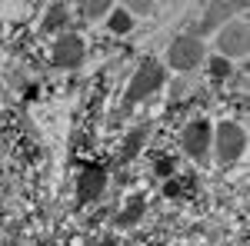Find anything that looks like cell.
Masks as SVG:
<instances>
[{
  "mask_svg": "<svg viewBox=\"0 0 250 246\" xmlns=\"http://www.w3.org/2000/svg\"><path fill=\"white\" fill-rule=\"evenodd\" d=\"M104 183H107V170L104 167H87L80 173V183H77V200L80 203H90L104 193Z\"/></svg>",
  "mask_w": 250,
  "mask_h": 246,
  "instance_id": "7",
  "label": "cell"
},
{
  "mask_svg": "<svg viewBox=\"0 0 250 246\" xmlns=\"http://www.w3.org/2000/svg\"><path fill=\"white\" fill-rule=\"evenodd\" d=\"M83 14H87V17H104V14H110V3L90 0V3H83Z\"/></svg>",
  "mask_w": 250,
  "mask_h": 246,
  "instance_id": "14",
  "label": "cell"
},
{
  "mask_svg": "<svg viewBox=\"0 0 250 246\" xmlns=\"http://www.w3.org/2000/svg\"><path fill=\"white\" fill-rule=\"evenodd\" d=\"M124 10H127L130 17H134V14H150V10H154V3H147V0H134V3H127Z\"/></svg>",
  "mask_w": 250,
  "mask_h": 246,
  "instance_id": "15",
  "label": "cell"
},
{
  "mask_svg": "<svg viewBox=\"0 0 250 246\" xmlns=\"http://www.w3.org/2000/svg\"><path fill=\"white\" fill-rule=\"evenodd\" d=\"M244 147H247V136H244V130L237 123H220L217 127V156L220 160L233 163L244 153Z\"/></svg>",
  "mask_w": 250,
  "mask_h": 246,
  "instance_id": "4",
  "label": "cell"
},
{
  "mask_svg": "<svg viewBox=\"0 0 250 246\" xmlns=\"http://www.w3.org/2000/svg\"><path fill=\"white\" fill-rule=\"evenodd\" d=\"M83 40L77 37V34H63V37L54 43V63L57 67H63V70H74V67H80L83 63Z\"/></svg>",
  "mask_w": 250,
  "mask_h": 246,
  "instance_id": "5",
  "label": "cell"
},
{
  "mask_svg": "<svg viewBox=\"0 0 250 246\" xmlns=\"http://www.w3.org/2000/svg\"><path fill=\"white\" fill-rule=\"evenodd\" d=\"M164 67L157 63V60H140V67H137L134 80H130V87H127V103H137V100H144V96H150L154 90L164 87Z\"/></svg>",
  "mask_w": 250,
  "mask_h": 246,
  "instance_id": "1",
  "label": "cell"
},
{
  "mask_svg": "<svg viewBox=\"0 0 250 246\" xmlns=\"http://www.w3.org/2000/svg\"><path fill=\"white\" fill-rule=\"evenodd\" d=\"M140 216H144V200L134 196V200H130V207H127V213H120V216H117V227H130V223H137Z\"/></svg>",
  "mask_w": 250,
  "mask_h": 246,
  "instance_id": "10",
  "label": "cell"
},
{
  "mask_svg": "<svg viewBox=\"0 0 250 246\" xmlns=\"http://www.w3.org/2000/svg\"><path fill=\"white\" fill-rule=\"evenodd\" d=\"M233 10H240V3H210L207 10H204V17H200V23H193V34L190 37H197V34H210L217 23H230V14Z\"/></svg>",
  "mask_w": 250,
  "mask_h": 246,
  "instance_id": "8",
  "label": "cell"
},
{
  "mask_svg": "<svg viewBox=\"0 0 250 246\" xmlns=\"http://www.w3.org/2000/svg\"><path fill=\"white\" fill-rule=\"evenodd\" d=\"M210 74H213V80H224V76H230V60L210 57Z\"/></svg>",
  "mask_w": 250,
  "mask_h": 246,
  "instance_id": "13",
  "label": "cell"
},
{
  "mask_svg": "<svg viewBox=\"0 0 250 246\" xmlns=\"http://www.w3.org/2000/svg\"><path fill=\"white\" fill-rule=\"evenodd\" d=\"M200 60H204V40L200 37L184 34V37H177L167 47V63H170L173 70H193Z\"/></svg>",
  "mask_w": 250,
  "mask_h": 246,
  "instance_id": "2",
  "label": "cell"
},
{
  "mask_svg": "<svg viewBox=\"0 0 250 246\" xmlns=\"http://www.w3.org/2000/svg\"><path fill=\"white\" fill-rule=\"evenodd\" d=\"M100 246H114V243H110V240H107V243H100Z\"/></svg>",
  "mask_w": 250,
  "mask_h": 246,
  "instance_id": "17",
  "label": "cell"
},
{
  "mask_svg": "<svg viewBox=\"0 0 250 246\" xmlns=\"http://www.w3.org/2000/svg\"><path fill=\"white\" fill-rule=\"evenodd\" d=\"M107 27H110L114 34H130V27H134V17H130L124 7H114V10L107 14Z\"/></svg>",
  "mask_w": 250,
  "mask_h": 246,
  "instance_id": "9",
  "label": "cell"
},
{
  "mask_svg": "<svg viewBox=\"0 0 250 246\" xmlns=\"http://www.w3.org/2000/svg\"><path fill=\"white\" fill-rule=\"evenodd\" d=\"M217 50H220V57H224V60L247 57V50H250V30H247V23H244V20L227 23V27L220 30V37H217Z\"/></svg>",
  "mask_w": 250,
  "mask_h": 246,
  "instance_id": "3",
  "label": "cell"
},
{
  "mask_svg": "<svg viewBox=\"0 0 250 246\" xmlns=\"http://www.w3.org/2000/svg\"><path fill=\"white\" fill-rule=\"evenodd\" d=\"M170 170H173V160H167V156H164V160H157V173H164V176H167Z\"/></svg>",
  "mask_w": 250,
  "mask_h": 246,
  "instance_id": "16",
  "label": "cell"
},
{
  "mask_svg": "<svg viewBox=\"0 0 250 246\" xmlns=\"http://www.w3.org/2000/svg\"><path fill=\"white\" fill-rule=\"evenodd\" d=\"M63 14H67V10H63V3H54V7H50V14L43 17V30H60V27H63Z\"/></svg>",
  "mask_w": 250,
  "mask_h": 246,
  "instance_id": "11",
  "label": "cell"
},
{
  "mask_svg": "<svg viewBox=\"0 0 250 246\" xmlns=\"http://www.w3.org/2000/svg\"><path fill=\"white\" fill-rule=\"evenodd\" d=\"M184 150L190 153L193 160H204L210 150V123L207 120H193L190 127L184 130Z\"/></svg>",
  "mask_w": 250,
  "mask_h": 246,
  "instance_id": "6",
  "label": "cell"
},
{
  "mask_svg": "<svg viewBox=\"0 0 250 246\" xmlns=\"http://www.w3.org/2000/svg\"><path fill=\"white\" fill-rule=\"evenodd\" d=\"M140 147H144V130H134L127 136V143H124V160H134Z\"/></svg>",
  "mask_w": 250,
  "mask_h": 246,
  "instance_id": "12",
  "label": "cell"
}]
</instances>
